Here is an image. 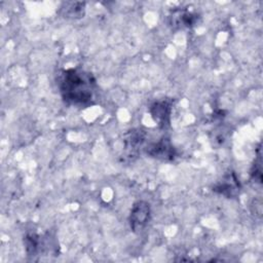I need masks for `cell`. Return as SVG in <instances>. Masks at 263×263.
Segmentation results:
<instances>
[{"mask_svg": "<svg viewBox=\"0 0 263 263\" xmlns=\"http://www.w3.org/2000/svg\"><path fill=\"white\" fill-rule=\"evenodd\" d=\"M59 89L67 104L87 106L95 99L96 80L90 73L70 68L60 75Z\"/></svg>", "mask_w": 263, "mask_h": 263, "instance_id": "cell-1", "label": "cell"}, {"mask_svg": "<svg viewBox=\"0 0 263 263\" xmlns=\"http://www.w3.org/2000/svg\"><path fill=\"white\" fill-rule=\"evenodd\" d=\"M151 209L150 204L145 200L136 201L130 210L128 222L134 232L142 231L150 221Z\"/></svg>", "mask_w": 263, "mask_h": 263, "instance_id": "cell-2", "label": "cell"}, {"mask_svg": "<svg viewBox=\"0 0 263 263\" xmlns=\"http://www.w3.org/2000/svg\"><path fill=\"white\" fill-rule=\"evenodd\" d=\"M213 190L219 194L227 197H235L240 190L239 180L236 178L234 173H228L225 175L220 182H218Z\"/></svg>", "mask_w": 263, "mask_h": 263, "instance_id": "cell-3", "label": "cell"}, {"mask_svg": "<svg viewBox=\"0 0 263 263\" xmlns=\"http://www.w3.org/2000/svg\"><path fill=\"white\" fill-rule=\"evenodd\" d=\"M149 156L160 160H172L176 155V151L171 142L166 139H162L157 143L149 145L146 149Z\"/></svg>", "mask_w": 263, "mask_h": 263, "instance_id": "cell-4", "label": "cell"}, {"mask_svg": "<svg viewBox=\"0 0 263 263\" xmlns=\"http://www.w3.org/2000/svg\"><path fill=\"white\" fill-rule=\"evenodd\" d=\"M171 111V105L165 101H157L153 103L150 108L152 118L160 127H165L166 125H168Z\"/></svg>", "mask_w": 263, "mask_h": 263, "instance_id": "cell-5", "label": "cell"}, {"mask_svg": "<svg viewBox=\"0 0 263 263\" xmlns=\"http://www.w3.org/2000/svg\"><path fill=\"white\" fill-rule=\"evenodd\" d=\"M170 17L172 26L179 28H191L197 22V14L186 9L174 11Z\"/></svg>", "mask_w": 263, "mask_h": 263, "instance_id": "cell-6", "label": "cell"}, {"mask_svg": "<svg viewBox=\"0 0 263 263\" xmlns=\"http://www.w3.org/2000/svg\"><path fill=\"white\" fill-rule=\"evenodd\" d=\"M64 17L67 18H81L85 13V3L84 2H70L65 3V7L62 8Z\"/></svg>", "mask_w": 263, "mask_h": 263, "instance_id": "cell-7", "label": "cell"}]
</instances>
